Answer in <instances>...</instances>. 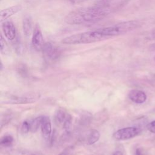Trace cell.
Masks as SVG:
<instances>
[{"label": "cell", "instance_id": "obj_9", "mask_svg": "<svg viewBox=\"0 0 155 155\" xmlns=\"http://www.w3.org/2000/svg\"><path fill=\"white\" fill-rule=\"evenodd\" d=\"M128 97L134 103L142 104L145 102L147 99V95L141 90H132L128 93Z\"/></svg>", "mask_w": 155, "mask_h": 155}, {"label": "cell", "instance_id": "obj_17", "mask_svg": "<svg viewBox=\"0 0 155 155\" xmlns=\"http://www.w3.org/2000/svg\"><path fill=\"white\" fill-rule=\"evenodd\" d=\"M71 124H72V117H71V115L70 114L69 116L68 117V118L65 121V122H64V125H62V127H63V128H64V130L67 132H68L71 130Z\"/></svg>", "mask_w": 155, "mask_h": 155}, {"label": "cell", "instance_id": "obj_14", "mask_svg": "<svg viewBox=\"0 0 155 155\" xmlns=\"http://www.w3.org/2000/svg\"><path fill=\"white\" fill-rule=\"evenodd\" d=\"M100 137V133L97 130H91L90 131L87 136V143L88 145H92L96 143Z\"/></svg>", "mask_w": 155, "mask_h": 155}, {"label": "cell", "instance_id": "obj_24", "mask_svg": "<svg viewBox=\"0 0 155 155\" xmlns=\"http://www.w3.org/2000/svg\"><path fill=\"white\" fill-rule=\"evenodd\" d=\"M23 155H43L39 153H35V152H28V153H24Z\"/></svg>", "mask_w": 155, "mask_h": 155}, {"label": "cell", "instance_id": "obj_1", "mask_svg": "<svg viewBox=\"0 0 155 155\" xmlns=\"http://www.w3.org/2000/svg\"><path fill=\"white\" fill-rule=\"evenodd\" d=\"M111 12L108 5H97L92 7L76 9L69 13L65 21L69 24H81L95 22L106 17Z\"/></svg>", "mask_w": 155, "mask_h": 155}, {"label": "cell", "instance_id": "obj_23", "mask_svg": "<svg viewBox=\"0 0 155 155\" xmlns=\"http://www.w3.org/2000/svg\"><path fill=\"white\" fill-rule=\"evenodd\" d=\"M134 155H144L143 153V151L141 148H137L136 150V151H135V154Z\"/></svg>", "mask_w": 155, "mask_h": 155}, {"label": "cell", "instance_id": "obj_7", "mask_svg": "<svg viewBox=\"0 0 155 155\" xmlns=\"http://www.w3.org/2000/svg\"><path fill=\"white\" fill-rule=\"evenodd\" d=\"M31 43L34 48L38 51L42 50V47L45 44L44 42V38L42 34V31L38 25H36L35 28L32 36Z\"/></svg>", "mask_w": 155, "mask_h": 155}, {"label": "cell", "instance_id": "obj_18", "mask_svg": "<svg viewBox=\"0 0 155 155\" xmlns=\"http://www.w3.org/2000/svg\"><path fill=\"white\" fill-rule=\"evenodd\" d=\"M21 132L24 134L27 133L29 131H30V122L27 121H24L21 127Z\"/></svg>", "mask_w": 155, "mask_h": 155}, {"label": "cell", "instance_id": "obj_22", "mask_svg": "<svg viewBox=\"0 0 155 155\" xmlns=\"http://www.w3.org/2000/svg\"><path fill=\"white\" fill-rule=\"evenodd\" d=\"M149 82L151 85L155 86V74H152L150 78H149Z\"/></svg>", "mask_w": 155, "mask_h": 155}, {"label": "cell", "instance_id": "obj_12", "mask_svg": "<svg viewBox=\"0 0 155 155\" xmlns=\"http://www.w3.org/2000/svg\"><path fill=\"white\" fill-rule=\"evenodd\" d=\"M70 114L67 113L64 109H58L55 113V121L56 124L63 125Z\"/></svg>", "mask_w": 155, "mask_h": 155}, {"label": "cell", "instance_id": "obj_16", "mask_svg": "<svg viewBox=\"0 0 155 155\" xmlns=\"http://www.w3.org/2000/svg\"><path fill=\"white\" fill-rule=\"evenodd\" d=\"M13 142V137L11 135H5L1 139V145L4 147L10 146Z\"/></svg>", "mask_w": 155, "mask_h": 155}, {"label": "cell", "instance_id": "obj_3", "mask_svg": "<svg viewBox=\"0 0 155 155\" xmlns=\"http://www.w3.org/2000/svg\"><path fill=\"white\" fill-rule=\"evenodd\" d=\"M140 25L141 23L139 21L131 20L121 22L111 26L101 28V30L107 39H108L113 36L127 33L138 28Z\"/></svg>", "mask_w": 155, "mask_h": 155}, {"label": "cell", "instance_id": "obj_10", "mask_svg": "<svg viewBox=\"0 0 155 155\" xmlns=\"http://www.w3.org/2000/svg\"><path fill=\"white\" fill-rule=\"evenodd\" d=\"M41 127L44 137L45 139H49L51 133V120L48 116H42Z\"/></svg>", "mask_w": 155, "mask_h": 155}, {"label": "cell", "instance_id": "obj_15", "mask_svg": "<svg viewBox=\"0 0 155 155\" xmlns=\"http://www.w3.org/2000/svg\"><path fill=\"white\" fill-rule=\"evenodd\" d=\"M42 119V116H39L33 119L30 122H29L30 127V131L35 133L38 130L39 127L41 126Z\"/></svg>", "mask_w": 155, "mask_h": 155}, {"label": "cell", "instance_id": "obj_2", "mask_svg": "<svg viewBox=\"0 0 155 155\" xmlns=\"http://www.w3.org/2000/svg\"><path fill=\"white\" fill-rule=\"evenodd\" d=\"M105 39L107 38L99 28L67 36L62 40V42L65 44H90Z\"/></svg>", "mask_w": 155, "mask_h": 155}, {"label": "cell", "instance_id": "obj_20", "mask_svg": "<svg viewBox=\"0 0 155 155\" xmlns=\"http://www.w3.org/2000/svg\"><path fill=\"white\" fill-rule=\"evenodd\" d=\"M147 130L150 132L155 134V120H153L150 123H149L147 125Z\"/></svg>", "mask_w": 155, "mask_h": 155}, {"label": "cell", "instance_id": "obj_13", "mask_svg": "<svg viewBox=\"0 0 155 155\" xmlns=\"http://www.w3.org/2000/svg\"><path fill=\"white\" fill-rule=\"evenodd\" d=\"M22 27L25 35L29 36L32 32V22L31 19L29 16H26L24 18Z\"/></svg>", "mask_w": 155, "mask_h": 155}, {"label": "cell", "instance_id": "obj_8", "mask_svg": "<svg viewBox=\"0 0 155 155\" xmlns=\"http://www.w3.org/2000/svg\"><path fill=\"white\" fill-rule=\"evenodd\" d=\"M2 30L5 38L12 41L15 39L16 36V30L14 24L8 21H4L2 24Z\"/></svg>", "mask_w": 155, "mask_h": 155}, {"label": "cell", "instance_id": "obj_11", "mask_svg": "<svg viewBox=\"0 0 155 155\" xmlns=\"http://www.w3.org/2000/svg\"><path fill=\"white\" fill-rule=\"evenodd\" d=\"M22 9V7L19 5L12 6L1 11V21H5L10 16L16 14Z\"/></svg>", "mask_w": 155, "mask_h": 155}, {"label": "cell", "instance_id": "obj_19", "mask_svg": "<svg viewBox=\"0 0 155 155\" xmlns=\"http://www.w3.org/2000/svg\"><path fill=\"white\" fill-rule=\"evenodd\" d=\"M0 44H1V51L2 53H3V51L5 50V49L7 48V44L6 42L5 41V39H4L3 36L2 35H1V39H0Z\"/></svg>", "mask_w": 155, "mask_h": 155}, {"label": "cell", "instance_id": "obj_6", "mask_svg": "<svg viewBox=\"0 0 155 155\" xmlns=\"http://www.w3.org/2000/svg\"><path fill=\"white\" fill-rule=\"evenodd\" d=\"M42 51L44 58L47 61H54L57 59L60 54V51L58 48L50 42L44 44Z\"/></svg>", "mask_w": 155, "mask_h": 155}, {"label": "cell", "instance_id": "obj_21", "mask_svg": "<svg viewBox=\"0 0 155 155\" xmlns=\"http://www.w3.org/2000/svg\"><path fill=\"white\" fill-rule=\"evenodd\" d=\"M2 117L4 118L5 120L4 119H1V128L3 127L4 125L7 124L9 122V120H10V119H11V117H10V115H5V116H4V117Z\"/></svg>", "mask_w": 155, "mask_h": 155}, {"label": "cell", "instance_id": "obj_26", "mask_svg": "<svg viewBox=\"0 0 155 155\" xmlns=\"http://www.w3.org/2000/svg\"><path fill=\"white\" fill-rule=\"evenodd\" d=\"M151 48H152L153 50H155V43H154L153 45H152V46H151Z\"/></svg>", "mask_w": 155, "mask_h": 155}, {"label": "cell", "instance_id": "obj_5", "mask_svg": "<svg viewBox=\"0 0 155 155\" xmlns=\"http://www.w3.org/2000/svg\"><path fill=\"white\" fill-rule=\"evenodd\" d=\"M39 98V94L29 93L27 94H22L21 96H11L8 98V101L5 102L10 104H28L32 103L37 101Z\"/></svg>", "mask_w": 155, "mask_h": 155}, {"label": "cell", "instance_id": "obj_4", "mask_svg": "<svg viewBox=\"0 0 155 155\" xmlns=\"http://www.w3.org/2000/svg\"><path fill=\"white\" fill-rule=\"evenodd\" d=\"M140 132L139 128L134 127H130L123 128L118 130L114 133V137L117 140H128L138 135Z\"/></svg>", "mask_w": 155, "mask_h": 155}, {"label": "cell", "instance_id": "obj_25", "mask_svg": "<svg viewBox=\"0 0 155 155\" xmlns=\"http://www.w3.org/2000/svg\"><path fill=\"white\" fill-rule=\"evenodd\" d=\"M113 155H123V154L122 153V152H120L119 151H117L115 153H114L113 154Z\"/></svg>", "mask_w": 155, "mask_h": 155}]
</instances>
